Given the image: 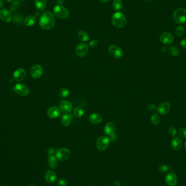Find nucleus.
I'll list each match as a JSON object with an SVG mask.
<instances>
[{
    "label": "nucleus",
    "mask_w": 186,
    "mask_h": 186,
    "mask_svg": "<svg viewBox=\"0 0 186 186\" xmlns=\"http://www.w3.org/2000/svg\"><path fill=\"white\" fill-rule=\"evenodd\" d=\"M160 40L165 45H169L174 41V36L171 33L165 32L161 33L160 36Z\"/></svg>",
    "instance_id": "9"
},
{
    "label": "nucleus",
    "mask_w": 186,
    "mask_h": 186,
    "mask_svg": "<svg viewBox=\"0 0 186 186\" xmlns=\"http://www.w3.org/2000/svg\"><path fill=\"white\" fill-rule=\"evenodd\" d=\"M170 108H171V105L170 104L167 102H163L162 104H160L157 108V112L160 114L162 115H167L169 111L170 110Z\"/></svg>",
    "instance_id": "13"
},
{
    "label": "nucleus",
    "mask_w": 186,
    "mask_h": 186,
    "mask_svg": "<svg viewBox=\"0 0 186 186\" xmlns=\"http://www.w3.org/2000/svg\"><path fill=\"white\" fill-rule=\"evenodd\" d=\"M7 2H12L13 1V0H6Z\"/></svg>",
    "instance_id": "45"
},
{
    "label": "nucleus",
    "mask_w": 186,
    "mask_h": 186,
    "mask_svg": "<svg viewBox=\"0 0 186 186\" xmlns=\"http://www.w3.org/2000/svg\"><path fill=\"white\" fill-rule=\"evenodd\" d=\"M170 167L167 165H162L159 167L158 170L161 173H166L170 170Z\"/></svg>",
    "instance_id": "33"
},
{
    "label": "nucleus",
    "mask_w": 186,
    "mask_h": 186,
    "mask_svg": "<svg viewBox=\"0 0 186 186\" xmlns=\"http://www.w3.org/2000/svg\"><path fill=\"white\" fill-rule=\"evenodd\" d=\"M29 186H34V185H29Z\"/></svg>",
    "instance_id": "47"
},
{
    "label": "nucleus",
    "mask_w": 186,
    "mask_h": 186,
    "mask_svg": "<svg viewBox=\"0 0 186 186\" xmlns=\"http://www.w3.org/2000/svg\"><path fill=\"white\" fill-rule=\"evenodd\" d=\"M108 51L111 56L116 59L122 58L124 54L122 49L116 45H111L108 49Z\"/></svg>",
    "instance_id": "8"
},
{
    "label": "nucleus",
    "mask_w": 186,
    "mask_h": 186,
    "mask_svg": "<svg viewBox=\"0 0 186 186\" xmlns=\"http://www.w3.org/2000/svg\"><path fill=\"white\" fill-rule=\"evenodd\" d=\"M111 143L110 138L106 136L99 137L96 142V147L99 151L105 150Z\"/></svg>",
    "instance_id": "4"
},
{
    "label": "nucleus",
    "mask_w": 186,
    "mask_h": 186,
    "mask_svg": "<svg viewBox=\"0 0 186 186\" xmlns=\"http://www.w3.org/2000/svg\"><path fill=\"white\" fill-rule=\"evenodd\" d=\"M26 72L24 69L19 68L15 71L13 74V79L15 81L20 82L26 77Z\"/></svg>",
    "instance_id": "14"
},
{
    "label": "nucleus",
    "mask_w": 186,
    "mask_h": 186,
    "mask_svg": "<svg viewBox=\"0 0 186 186\" xmlns=\"http://www.w3.org/2000/svg\"><path fill=\"white\" fill-rule=\"evenodd\" d=\"M71 152L70 150L67 148H60L58 149L55 152L56 157L58 160L64 161L67 160L70 157Z\"/></svg>",
    "instance_id": "6"
},
{
    "label": "nucleus",
    "mask_w": 186,
    "mask_h": 186,
    "mask_svg": "<svg viewBox=\"0 0 186 186\" xmlns=\"http://www.w3.org/2000/svg\"><path fill=\"white\" fill-rule=\"evenodd\" d=\"M43 72L44 70L42 66L36 64L33 65L31 68L30 74L33 79H39L43 75Z\"/></svg>",
    "instance_id": "11"
},
{
    "label": "nucleus",
    "mask_w": 186,
    "mask_h": 186,
    "mask_svg": "<svg viewBox=\"0 0 186 186\" xmlns=\"http://www.w3.org/2000/svg\"><path fill=\"white\" fill-rule=\"evenodd\" d=\"M90 46L92 47H95L98 45V41L97 40H92L89 43Z\"/></svg>",
    "instance_id": "37"
},
{
    "label": "nucleus",
    "mask_w": 186,
    "mask_h": 186,
    "mask_svg": "<svg viewBox=\"0 0 186 186\" xmlns=\"http://www.w3.org/2000/svg\"><path fill=\"white\" fill-rule=\"evenodd\" d=\"M58 162V159L54 155L50 156L48 158V165L51 168L55 169L57 168Z\"/></svg>",
    "instance_id": "23"
},
{
    "label": "nucleus",
    "mask_w": 186,
    "mask_h": 186,
    "mask_svg": "<svg viewBox=\"0 0 186 186\" xmlns=\"http://www.w3.org/2000/svg\"><path fill=\"white\" fill-rule=\"evenodd\" d=\"M68 185L67 181L64 179H60L58 181V185L59 186H67Z\"/></svg>",
    "instance_id": "36"
},
{
    "label": "nucleus",
    "mask_w": 186,
    "mask_h": 186,
    "mask_svg": "<svg viewBox=\"0 0 186 186\" xmlns=\"http://www.w3.org/2000/svg\"><path fill=\"white\" fill-rule=\"evenodd\" d=\"M21 1H25V0H21Z\"/></svg>",
    "instance_id": "49"
},
{
    "label": "nucleus",
    "mask_w": 186,
    "mask_h": 186,
    "mask_svg": "<svg viewBox=\"0 0 186 186\" xmlns=\"http://www.w3.org/2000/svg\"><path fill=\"white\" fill-rule=\"evenodd\" d=\"M148 109H149V110H150V111H155V110L156 109V105L154 104H149V106H148Z\"/></svg>",
    "instance_id": "38"
},
{
    "label": "nucleus",
    "mask_w": 186,
    "mask_h": 186,
    "mask_svg": "<svg viewBox=\"0 0 186 186\" xmlns=\"http://www.w3.org/2000/svg\"><path fill=\"white\" fill-rule=\"evenodd\" d=\"M78 37L82 41L86 42L89 39V36L87 33L84 31H79L78 32Z\"/></svg>",
    "instance_id": "26"
},
{
    "label": "nucleus",
    "mask_w": 186,
    "mask_h": 186,
    "mask_svg": "<svg viewBox=\"0 0 186 186\" xmlns=\"http://www.w3.org/2000/svg\"><path fill=\"white\" fill-rule=\"evenodd\" d=\"M172 148L175 151H179L181 149L182 147V142L181 138L177 136H174L171 141Z\"/></svg>",
    "instance_id": "17"
},
{
    "label": "nucleus",
    "mask_w": 186,
    "mask_h": 186,
    "mask_svg": "<svg viewBox=\"0 0 186 186\" xmlns=\"http://www.w3.org/2000/svg\"><path fill=\"white\" fill-rule=\"evenodd\" d=\"M165 181L169 186H175L178 182V178L174 172H170L165 176Z\"/></svg>",
    "instance_id": "12"
},
{
    "label": "nucleus",
    "mask_w": 186,
    "mask_h": 186,
    "mask_svg": "<svg viewBox=\"0 0 186 186\" xmlns=\"http://www.w3.org/2000/svg\"><path fill=\"white\" fill-rule=\"evenodd\" d=\"M143 1H149V0H143Z\"/></svg>",
    "instance_id": "48"
},
{
    "label": "nucleus",
    "mask_w": 186,
    "mask_h": 186,
    "mask_svg": "<svg viewBox=\"0 0 186 186\" xmlns=\"http://www.w3.org/2000/svg\"><path fill=\"white\" fill-rule=\"evenodd\" d=\"M72 104L69 101H63L59 104L60 111L65 114H68L72 111Z\"/></svg>",
    "instance_id": "15"
},
{
    "label": "nucleus",
    "mask_w": 186,
    "mask_h": 186,
    "mask_svg": "<svg viewBox=\"0 0 186 186\" xmlns=\"http://www.w3.org/2000/svg\"></svg>",
    "instance_id": "50"
},
{
    "label": "nucleus",
    "mask_w": 186,
    "mask_h": 186,
    "mask_svg": "<svg viewBox=\"0 0 186 186\" xmlns=\"http://www.w3.org/2000/svg\"><path fill=\"white\" fill-rule=\"evenodd\" d=\"M56 174L52 170H49L45 174V179L47 182L52 183L56 181Z\"/></svg>",
    "instance_id": "19"
},
{
    "label": "nucleus",
    "mask_w": 186,
    "mask_h": 186,
    "mask_svg": "<svg viewBox=\"0 0 186 186\" xmlns=\"http://www.w3.org/2000/svg\"><path fill=\"white\" fill-rule=\"evenodd\" d=\"M180 45L181 46V47L183 48L184 49H186V39H184L182 40L181 41H180Z\"/></svg>",
    "instance_id": "39"
},
{
    "label": "nucleus",
    "mask_w": 186,
    "mask_h": 186,
    "mask_svg": "<svg viewBox=\"0 0 186 186\" xmlns=\"http://www.w3.org/2000/svg\"><path fill=\"white\" fill-rule=\"evenodd\" d=\"M113 8L116 11L120 10L123 7V2L122 0H114L112 4Z\"/></svg>",
    "instance_id": "27"
},
{
    "label": "nucleus",
    "mask_w": 186,
    "mask_h": 186,
    "mask_svg": "<svg viewBox=\"0 0 186 186\" xmlns=\"http://www.w3.org/2000/svg\"><path fill=\"white\" fill-rule=\"evenodd\" d=\"M36 16L33 15H29L25 19L24 24L26 26L30 27V26L34 25L36 24Z\"/></svg>",
    "instance_id": "24"
},
{
    "label": "nucleus",
    "mask_w": 186,
    "mask_h": 186,
    "mask_svg": "<svg viewBox=\"0 0 186 186\" xmlns=\"http://www.w3.org/2000/svg\"><path fill=\"white\" fill-rule=\"evenodd\" d=\"M72 122V117L69 114L63 115L61 118V122L62 125L64 126L70 125Z\"/></svg>",
    "instance_id": "25"
},
{
    "label": "nucleus",
    "mask_w": 186,
    "mask_h": 186,
    "mask_svg": "<svg viewBox=\"0 0 186 186\" xmlns=\"http://www.w3.org/2000/svg\"><path fill=\"white\" fill-rule=\"evenodd\" d=\"M0 18L4 21L10 22L12 19L11 11L7 9H1L0 11Z\"/></svg>",
    "instance_id": "16"
},
{
    "label": "nucleus",
    "mask_w": 186,
    "mask_h": 186,
    "mask_svg": "<svg viewBox=\"0 0 186 186\" xmlns=\"http://www.w3.org/2000/svg\"><path fill=\"white\" fill-rule=\"evenodd\" d=\"M151 122L154 125H158L160 122V117L157 114H154L151 117Z\"/></svg>",
    "instance_id": "30"
},
{
    "label": "nucleus",
    "mask_w": 186,
    "mask_h": 186,
    "mask_svg": "<svg viewBox=\"0 0 186 186\" xmlns=\"http://www.w3.org/2000/svg\"><path fill=\"white\" fill-rule=\"evenodd\" d=\"M39 24L40 26L44 29L49 30L52 29L55 25V18L54 15L49 11L44 12L40 17Z\"/></svg>",
    "instance_id": "1"
},
{
    "label": "nucleus",
    "mask_w": 186,
    "mask_h": 186,
    "mask_svg": "<svg viewBox=\"0 0 186 186\" xmlns=\"http://www.w3.org/2000/svg\"></svg>",
    "instance_id": "51"
},
{
    "label": "nucleus",
    "mask_w": 186,
    "mask_h": 186,
    "mask_svg": "<svg viewBox=\"0 0 186 186\" xmlns=\"http://www.w3.org/2000/svg\"><path fill=\"white\" fill-rule=\"evenodd\" d=\"M169 52L170 54L174 57L178 56L180 54V51L178 49V48L175 46H172L170 47L169 49Z\"/></svg>",
    "instance_id": "29"
},
{
    "label": "nucleus",
    "mask_w": 186,
    "mask_h": 186,
    "mask_svg": "<svg viewBox=\"0 0 186 186\" xmlns=\"http://www.w3.org/2000/svg\"><path fill=\"white\" fill-rule=\"evenodd\" d=\"M70 94V91L66 88H63L59 91V95L63 98H66L69 97Z\"/></svg>",
    "instance_id": "31"
},
{
    "label": "nucleus",
    "mask_w": 186,
    "mask_h": 186,
    "mask_svg": "<svg viewBox=\"0 0 186 186\" xmlns=\"http://www.w3.org/2000/svg\"><path fill=\"white\" fill-rule=\"evenodd\" d=\"M54 152H56L54 151V149H53V148H50V149H49V150L48 151V155H49V156L53 155V154H54Z\"/></svg>",
    "instance_id": "40"
},
{
    "label": "nucleus",
    "mask_w": 186,
    "mask_h": 186,
    "mask_svg": "<svg viewBox=\"0 0 186 186\" xmlns=\"http://www.w3.org/2000/svg\"><path fill=\"white\" fill-rule=\"evenodd\" d=\"M185 149H186V141L185 142Z\"/></svg>",
    "instance_id": "46"
},
{
    "label": "nucleus",
    "mask_w": 186,
    "mask_h": 186,
    "mask_svg": "<svg viewBox=\"0 0 186 186\" xmlns=\"http://www.w3.org/2000/svg\"><path fill=\"white\" fill-rule=\"evenodd\" d=\"M113 186H121V184L119 181H115L113 183Z\"/></svg>",
    "instance_id": "42"
},
{
    "label": "nucleus",
    "mask_w": 186,
    "mask_h": 186,
    "mask_svg": "<svg viewBox=\"0 0 186 186\" xmlns=\"http://www.w3.org/2000/svg\"><path fill=\"white\" fill-rule=\"evenodd\" d=\"M4 6V3L3 0H0V8L3 9Z\"/></svg>",
    "instance_id": "43"
},
{
    "label": "nucleus",
    "mask_w": 186,
    "mask_h": 186,
    "mask_svg": "<svg viewBox=\"0 0 186 186\" xmlns=\"http://www.w3.org/2000/svg\"><path fill=\"white\" fill-rule=\"evenodd\" d=\"M178 134L180 137L185 139L186 138V129L184 127L180 128L178 130Z\"/></svg>",
    "instance_id": "34"
},
{
    "label": "nucleus",
    "mask_w": 186,
    "mask_h": 186,
    "mask_svg": "<svg viewBox=\"0 0 186 186\" xmlns=\"http://www.w3.org/2000/svg\"><path fill=\"white\" fill-rule=\"evenodd\" d=\"M34 4L37 10L41 11L46 7V0H34Z\"/></svg>",
    "instance_id": "22"
},
{
    "label": "nucleus",
    "mask_w": 186,
    "mask_h": 186,
    "mask_svg": "<svg viewBox=\"0 0 186 186\" xmlns=\"http://www.w3.org/2000/svg\"><path fill=\"white\" fill-rule=\"evenodd\" d=\"M84 110L81 107H77L75 108L74 110V114L75 115L77 118H81L84 115Z\"/></svg>",
    "instance_id": "28"
},
{
    "label": "nucleus",
    "mask_w": 186,
    "mask_h": 186,
    "mask_svg": "<svg viewBox=\"0 0 186 186\" xmlns=\"http://www.w3.org/2000/svg\"><path fill=\"white\" fill-rule=\"evenodd\" d=\"M112 23L115 27L122 29L127 24V19L125 16L122 13L117 12L112 17Z\"/></svg>",
    "instance_id": "2"
},
{
    "label": "nucleus",
    "mask_w": 186,
    "mask_h": 186,
    "mask_svg": "<svg viewBox=\"0 0 186 186\" xmlns=\"http://www.w3.org/2000/svg\"><path fill=\"white\" fill-rule=\"evenodd\" d=\"M14 91L17 94L22 97L27 96L29 95V87L25 84L21 83H18L15 85L14 87Z\"/></svg>",
    "instance_id": "7"
},
{
    "label": "nucleus",
    "mask_w": 186,
    "mask_h": 186,
    "mask_svg": "<svg viewBox=\"0 0 186 186\" xmlns=\"http://www.w3.org/2000/svg\"><path fill=\"white\" fill-rule=\"evenodd\" d=\"M99 2H100L101 3H106L109 0H98Z\"/></svg>",
    "instance_id": "44"
},
{
    "label": "nucleus",
    "mask_w": 186,
    "mask_h": 186,
    "mask_svg": "<svg viewBox=\"0 0 186 186\" xmlns=\"http://www.w3.org/2000/svg\"><path fill=\"white\" fill-rule=\"evenodd\" d=\"M173 20L178 24H182L186 22V9L180 8L174 11L172 15Z\"/></svg>",
    "instance_id": "3"
},
{
    "label": "nucleus",
    "mask_w": 186,
    "mask_h": 186,
    "mask_svg": "<svg viewBox=\"0 0 186 186\" xmlns=\"http://www.w3.org/2000/svg\"><path fill=\"white\" fill-rule=\"evenodd\" d=\"M115 131V125L112 122H108L104 127V132L108 136H112Z\"/></svg>",
    "instance_id": "18"
},
{
    "label": "nucleus",
    "mask_w": 186,
    "mask_h": 186,
    "mask_svg": "<svg viewBox=\"0 0 186 186\" xmlns=\"http://www.w3.org/2000/svg\"><path fill=\"white\" fill-rule=\"evenodd\" d=\"M47 114L50 118H57L60 115V109L56 107H51L48 109Z\"/></svg>",
    "instance_id": "20"
},
{
    "label": "nucleus",
    "mask_w": 186,
    "mask_h": 186,
    "mask_svg": "<svg viewBox=\"0 0 186 186\" xmlns=\"http://www.w3.org/2000/svg\"><path fill=\"white\" fill-rule=\"evenodd\" d=\"M169 134L172 136H175L177 133V129L174 126H172L169 129Z\"/></svg>",
    "instance_id": "35"
},
{
    "label": "nucleus",
    "mask_w": 186,
    "mask_h": 186,
    "mask_svg": "<svg viewBox=\"0 0 186 186\" xmlns=\"http://www.w3.org/2000/svg\"><path fill=\"white\" fill-rule=\"evenodd\" d=\"M54 15L58 18L64 19L68 18L70 15V13L68 9L61 4L56 6L54 8Z\"/></svg>",
    "instance_id": "5"
},
{
    "label": "nucleus",
    "mask_w": 186,
    "mask_h": 186,
    "mask_svg": "<svg viewBox=\"0 0 186 186\" xmlns=\"http://www.w3.org/2000/svg\"><path fill=\"white\" fill-rule=\"evenodd\" d=\"M167 50H168V49H167V47L166 46H163L162 47V48H161V51L163 53L166 52L167 51Z\"/></svg>",
    "instance_id": "41"
},
{
    "label": "nucleus",
    "mask_w": 186,
    "mask_h": 186,
    "mask_svg": "<svg viewBox=\"0 0 186 186\" xmlns=\"http://www.w3.org/2000/svg\"><path fill=\"white\" fill-rule=\"evenodd\" d=\"M88 45L87 44L84 43H79L76 47V54L79 57H83L88 53Z\"/></svg>",
    "instance_id": "10"
},
{
    "label": "nucleus",
    "mask_w": 186,
    "mask_h": 186,
    "mask_svg": "<svg viewBox=\"0 0 186 186\" xmlns=\"http://www.w3.org/2000/svg\"><path fill=\"white\" fill-rule=\"evenodd\" d=\"M185 31V29L183 26H179L176 28L175 30V34L176 36L180 37V36H182L183 34H184Z\"/></svg>",
    "instance_id": "32"
},
{
    "label": "nucleus",
    "mask_w": 186,
    "mask_h": 186,
    "mask_svg": "<svg viewBox=\"0 0 186 186\" xmlns=\"http://www.w3.org/2000/svg\"><path fill=\"white\" fill-rule=\"evenodd\" d=\"M89 120L94 124H99L102 122V117L98 113H92L89 117Z\"/></svg>",
    "instance_id": "21"
}]
</instances>
